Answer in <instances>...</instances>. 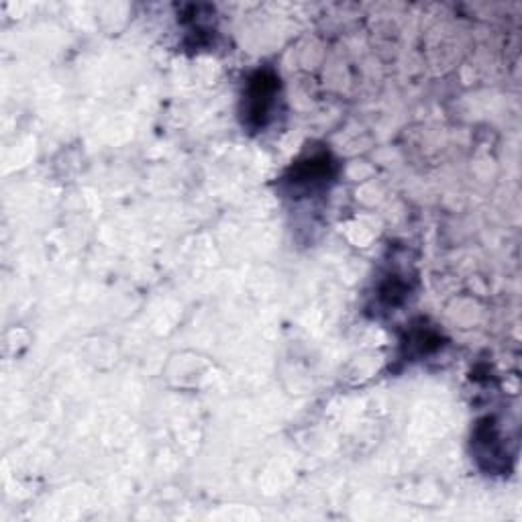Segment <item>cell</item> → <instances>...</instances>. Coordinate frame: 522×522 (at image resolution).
<instances>
[{
    "mask_svg": "<svg viewBox=\"0 0 522 522\" xmlns=\"http://www.w3.org/2000/svg\"><path fill=\"white\" fill-rule=\"evenodd\" d=\"M278 94V84L272 74L259 72L247 90V121L255 127H264L270 119L274 98Z\"/></svg>",
    "mask_w": 522,
    "mask_h": 522,
    "instance_id": "obj_1",
    "label": "cell"
}]
</instances>
